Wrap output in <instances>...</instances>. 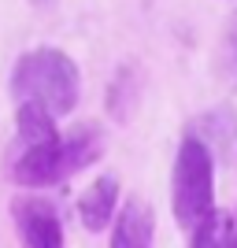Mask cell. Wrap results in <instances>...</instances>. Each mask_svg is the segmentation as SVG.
<instances>
[{
    "label": "cell",
    "mask_w": 237,
    "mask_h": 248,
    "mask_svg": "<svg viewBox=\"0 0 237 248\" xmlns=\"http://www.w3.org/2000/svg\"><path fill=\"white\" fill-rule=\"evenodd\" d=\"M11 93L22 104H41L48 115H67L78 104V67L60 48H33L15 63Z\"/></svg>",
    "instance_id": "obj_1"
},
{
    "label": "cell",
    "mask_w": 237,
    "mask_h": 248,
    "mask_svg": "<svg viewBox=\"0 0 237 248\" xmlns=\"http://www.w3.org/2000/svg\"><path fill=\"white\" fill-rule=\"evenodd\" d=\"M104 152V137L96 126H78L71 130L67 137H56L52 145H37V148H26L19 155V163L11 170V178L19 186H56L63 178H71L74 170L96 163Z\"/></svg>",
    "instance_id": "obj_2"
},
{
    "label": "cell",
    "mask_w": 237,
    "mask_h": 248,
    "mask_svg": "<svg viewBox=\"0 0 237 248\" xmlns=\"http://www.w3.org/2000/svg\"><path fill=\"white\" fill-rule=\"evenodd\" d=\"M171 204H174L178 226L193 233L211 211H215V152L189 134L174 155V182H171Z\"/></svg>",
    "instance_id": "obj_3"
},
{
    "label": "cell",
    "mask_w": 237,
    "mask_h": 248,
    "mask_svg": "<svg viewBox=\"0 0 237 248\" xmlns=\"http://www.w3.org/2000/svg\"><path fill=\"white\" fill-rule=\"evenodd\" d=\"M11 218H15L19 237L26 248H63V226L48 200L19 197L11 204Z\"/></svg>",
    "instance_id": "obj_4"
},
{
    "label": "cell",
    "mask_w": 237,
    "mask_h": 248,
    "mask_svg": "<svg viewBox=\"0 0 237 248\" xmlns=\"http://www.w3.org/2000/svg\"><path fill=\"white\" fill-rule=\"evenodd\" d=\"M152 237H156L152 207L137 197L126 200L111 230V248H152Z\"/></svg>",
    "instance_id": "obj_5"
},
{
    "label": "cell",
    "mask_w": 237,
    "mask_h": 248,
    "mask_svg": "<svg viewBox=\"0 0 237 248\" xmlns=\"http://www.w3.org/2000/svg\"><path fill=\"white\" fill-rule=\"evenodd\" d=\"M115 207H119V178L115 174H100L93 182V186L82 193V200H78V215H82L85 230H104L108 222H111Z\"/></svg>",
    "instance_id": "obj_6"
},
{
    "label": "cell",
    "mask_w": 237,
    "mask_h": 248,
    "mask_svg": "<svg viewBox=\"0 0 237 248\" xmlns=\"http://www.w3.org/2000/svg\"><path fill=\"white\" fill-rule=\"evenodd\" d=\"M19 137L26 148L52 145L56 141V115H48L41 104H19Z\"/></svg>",
    "instance_id": "obj_7"
},
{
    "label": "cell",
    "mask_w": 237,
    "mask_h": 248,
    "mask_svg": "<svg viewBox=\"0 0 237 248\" xmlns=\"http://www.w3.org/2000/svg\"><path fill=\"white\" fill-rule=\"evenodd\" d=\"M230 233H234L230 215L226 211H211V215L189 233V248H230Z\"/></svg>",
    "instance_id": "obj_8"
},
{
    "label": "cell",
    "mask_w": 237,
    "mask_h": 248,
    "mask_svg": "<svg viewBox=\"0 0 237 248\" xmlns=\"http://www.w3.org/2000/svg\"><path fill=\"white\" fill-rule=\"evenodd\" d=\"M200 126L207 130V137H200L211 152H226L230 141L237 137V126H234V115L226 111V108H219V111H207L204 119H200Z\"/></svg>",
    "instance_id": "obj_9"
},
{
    "label": "cell",
    "mask_w": 237,
    "mask_h": 248,
    "mask_svg": "<svg viewBox=\"0 0 237 248\" xmlns=\"http://www.w3.org/2000/svg\"><path fill=\"white\" fill-rule=\"evenodd\" d=\"M134 93H137V82H134V71L126 67V71L115 74V82H111V115L115 119H126V115L134 111Z\"/></svg>",
    "instance_id": "obj_10"
},
{
    "label": "cell",
    "mask_w": 237,
    "mask_h": 248,
    "mask_svg": "<svg viewBox=\"0 0 237 248\" xmlns=\"http://www.w3.org/2000/svg\"><path fill=\"white\" fill-rule=\"evenodd\" d=\"M230 52H234V63H237V11L230 19Z\"/></svg>",
    "instance_id": "obj_11"
},
{
    "label": "cell",
    "mask_w": 237,
    "mask_h": 248,
    "mask_svg": "<svg viewBox=\"0 0 237 248\" xmlns=\"http://www.w3.org/2000/svg\"><path fill=\"white\" fill-rule=\"evenodd\" d=\"M230 248H237V226H234V233H230Z\"/></svg>",
    "instance_id": "obj_12"
}]
</instances>
